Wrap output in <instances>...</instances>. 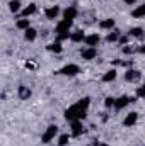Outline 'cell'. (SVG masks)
<instances>
[{"mask_svg":"<svg viewBox=\"0 0 145 146\" xmlns=\"http://www.w3.org/2000/svg\"><path fill=\"white\" fill-rule=\"evenodd\" d=\"M56 134H58V127H56L55 124H51V126H48L46 133L41 136V141H43V143H50V141H51Z\"/></svg>","mask_w":145,"mask_h":146,"instance_id":"cell-2","label":"cell"},{"mask_svg":"<svg viewBox=\"0 0 145 146\" xmlns=\"http://www.w3.org/2000/svg\"><path fill=\"white\" fill-rule=\"evenodd\" d=\"M79 72H80V68H79L77 65H73V63H70V65H65V66L60 70V73H62V75H67V76H75Z\"/></svg>","mask_w":145,"mask_h":146,"instance_id":"cell-5","label":"cell"},{"mask_svg":"<svg viewBox=\"0 0 145 146\" xmlns=\"http://www.w3.org/2000/svg\"><path fill=\"white\" fill-rule=\"evenodd\" d=\"M31 95H33L31 88H28V87H24V85L19 87V99H21V100H28Z\"/></svg>","mask_w":145,"mask_h":146,"instance_id":"cell-12","label":"cell"},{"mask_svg":"<svg viewBox=\"0 0 145 146\" xmlns=\"http://www.w3.org/2000/svg\"><path fill=\"white\" fill-rule=\"evenodd\" d=\"M137 95H138V97H145V83L142 85V87L137 88Z\"/></svg>","mask_w":145,"mask_h":146,"instance_id":"cell-27","label":"cell"},{"mask_svg":"<svg viewBox=\"0 0 145 146\" xmlns=\"http://www.w3.org/2000/svg\"><path fill=\"white\" fill-rule=\"evenodd\" d=\"M15 26H17V29H22V31H28V29L31 27V26H29V19H28V17H24V19H19Z\"/></svg>","mask_w":145,"mask_h":146,"instance_id":"cell-19","label":"cell"},{"mask_svg":"<svg viewBox=\"0 0 145 146\" xmlns=\"http://www.w3.org/2000/svg\"><path fill=\"white\" fill-rule=\"evenodd\" d=\"M140 78V72L138 70H126L125 73V80L126 82H137Z\"/></svg>","mask_w":145,"mask_h":146,"instance_id":"cell-10","label":"cell"},{"mask_svg":"<svg viewBox=\"0 0 145 146\" xmlns=\"http://www.w3.org/2000/svg\"><path fill=\"white\" fill-rule=\"evenodd\" d=\"M116 76H118V72H116L114 68H111L109 72H106L104 75H103V82H104V83H108V82H114Z\"/></svg>","mask_w":145,"mask_h":146,"instance_id":"cell-13","label":"cell"},{"mask_svg":"<svg viewBox=\"0 0 145 146\" xmlns=\"http://www.w3.org/2000/svg\"><path fill=\"white\" fill-rule=\"evenodd\" d=\"M125 2H126V3H128V5H133V3H135V2H137V0H125Z\"/></svg>","mask_w":145,"mask_h":146,"instance_id":"cell-31","label":"cell"},{"mask_svg":"<svg viewBox=\"0 0 145 146\" xmlns=\"http://www.w3.org/2000/svg\"><path fill=\"white\" fill-rule=\"evenodd\" d=\"M36 37H38V31L34 27H29L28 31H24V39L26 41H34Z\"/></svg>","mask_w":145,"mask_h":146,"instance_id":"cell-17","label":"cell"},{"mask_svg":"<svg viewBox=\"0 0 145 146\" xmlns=\"http://www.w3.org/2000/svg\"><path fill=\"white\" fill-rule=\"evenodd\" d=\"M36 12H38L36 3H29V5L22 10V15H24V17H29V15H33V14H36Z\"/></svg>","mask_w":145,"mask_h":146,"instance_id":"cell-18","label":"cell"},{"mask_svg":"<svg viewBox=\"0 0 145 146\" xmlns=\"http://www.w3.org/2000/svg\"><path fill=\"white\" fill-rule=\"evenodd\" d=\"M68 141H70V136H68V134H62V136L58 138V146H67Z\"/></svg>","mask_w":145,"mask_h":146,"instance_id":"cell-25","label":"cell"},{"mask_svg":"<svg viewBox=\"0 0 145 146\" xmlns=\"http://www.w3.org/2000/svg\"><path fill=\"white\" fill-rule=\"evenodd\" d=\"M77 14H79V10L73 7V5H70L68 9H65V12H63V19H75L77 17Z\"/></svg>","mask_w":145,"mask_h":146,"instance_id":"cell-14","label":"cell"},{"mask_svg":"<svg viewBox=\"0 0 145 146\" xmlns=\"http://www.w3.org/2000/svg\"><path fill=\"white\" fill-rule=\"evenodd\" d=\"M137 121H138V114H137V112H130V114H126V117L123 119V126H125V127H132L133 124H137Z\"/></svg>","mask_w":145,"mask_h":146,"instance_id":"cell-6","label":"cell"},{"mask_svg":"<svg viewBox=\"0 0 145 146\" xmlns=\"http://www.w3.org/2000/svg\"><path fill=\"white\" fill-rule=\"evenodd\" d=\"M130 102H132V99H130V97H126V95H121L119 99H116V100H114V109H116V110L125 109V107H126Z\"/></svg>","mask_w":145,"mask_h":146,"instance_id":"cell-7","label":"cell"},{"mask_svg":"<svg viewBox=\"0 0 145 146\" xmlns=\"http://www.w3.org/2000/svg\"><path fill=\"white\" fill-rule=\"evenodd\" d=\"M130 36L140 39V37L145 36V33H144V29H142V27H132V29H130Z\"/></svg>","mask_w":145,"mask_h":146,"instance_id":"cell-20","label":"cell"},{"mask_svg":"<svg viewBox=\"0 0 145 146\" xmlns=\"http://www.w3.org/2000/svg\"><path fill=\"white\" fill-rule=\"evenodd\" d=\"M119 33H118V31H111V33H109L108 36H106V41H108V42H116V41H119Z\"/></svg>","mask_w":145,"mask_h":146,"instance_id":"cell-23","label":"cell"},{"mask_svg":"<svg viewBox=\"0 0 145 146\" xmlns=\"http://www.w3.org/2000/svg\"><path fill=\"white\" fill-rule=\"evenodd\" d=\"M144 15H145V3L138 5L137 9L132 10V17H135V19H140V17H144Z\"/></svg>","mask_w":145,"mask_h":146,"instance_id":"cell-15","label":"cell"},{"mask_svg":"<svg viewBox=\"0 0 145 146\" xmlns=\"http://www.w3.org/2000/svg\"><path fill=\"white\" fill-rule=\"evenodd\" d=\"M99 39H101V37H99L97 33H92V34L85 36V41H84V42H85L87 46H91V48H96V46H97V42H99Z\"/></svg>","mask_w":145,"mask_h":146,"instance_id":"cell-8","label":"cell"},{"mask_svg":"<svg viewBox=\"0 0 145 146\" xmlns=\"http://www.w3.org/2000/svg\"><path fill=\"white\" fill-rule=\"evenodd\" d=\"M138 53H142V54H145V44H142V46L138 48Z\"/></svg>","mask_w":145,"mask_h":146,"instance_id":"cell-30","label":"cell"},{"mask_svg":"<svg viewBox=\"0 0 145 146\" xmlns=\"http://www.w3.org/2000/svg\"><path fill=\"white\" fill-rule=\"evenodd\" d=\"M82 133H84L82 121H72V134L73 136H80Z\"/></svg>","mask_w":145,"mask_h":146,"instance_id":"cell-11","label":"cell"},{"mask_svg":"<svg viewBox=\"0 0 145 146\" xmlns=\"http://www.w3.org/2000/svg\"><path fill=\"white\" fill-rule=\"evenodd\" d=\"M48 51H53V53H62V51H63L62 42H60V41H56V42L50 44V46H48Z\"/></svg>","mask_w":145,"mask_h":146,"instance_id":"cell-22","label":"cell"},{"mask_svg":"<svg viewBox=\"0 0 145 146\" xmlns=\"http://www.w3.org/2000/svg\"><path fill=\"white\" fill-rule=\"evenodd\" d=\"M9 9H10V12H19L21 10V2L19 0H12V2H9Z\"/></svg>","mask_w":145,"mask_h":146,"instance_id":"cell-24","label":"cell"},{"mask_svg":"<svg viewBox=\"0 0 145 146\" xmlns=\"http://www.w3.org/2000/svg\"><path fill=\"white\" fill-rule=\"evenodd\" d=\"M133 51H135L133 48H128V46H126V48H123V53H128V54H130V53H133Z\"/></svg>","mask_w":145,"mask_h":146,"instance_id":"cell-28","label":"cell"},{"mask_svg":"<svg viewBox=\"0 0 145 146\" xmlns=\"http://www.w3.org/2000/svg\"><path fill=\"white\" fill-rule=\"evenodd\" d=\"M72 19H62L58 24H56V34H65V33H68L70 31V27H72Z\"/></svg>","mask_w":145,"mask_h":146,"instance_id":"cell-3","label":"cell"},{"mask_svg":"<svg viewBox=\"0 0 145 146\" xmlns=\"http://www.w3.org/2000/svg\"><path fill=\"white\" fill-rule=\"evenodd\" d=\"M99 26H101V29H113L114 27V19H104V21L99 22Z\"/></svg>","mask_w":145,"mask_h":146,"instance_id":"cell-21","label":"cell"},{"mask_svg":"<svg viewBox=\"0 0 145 146\" xmlns=\"http://www.w3.org/2000/svg\"><path fill=\"white\" fill-rule=\"evenodd\" d=\"M126 41H128V37H125V36L119 37V42H121V44H126Z\"/></svg>","mask_w":145,"mask_h":146,"instance_id":"cell-29","label":"cell"},{"mask_svg":"<svg viewBox=\"0 0 145 146\" xmlns=\"http://www.w3.org/2000/svg\"><path fill=\"white\" fill-rule=\"evenodd\" d=\"M44 14H46V19H51V21H53V19L58 17V14H60V7H58V5H53V7L46 9Z\"/></svg>","mask_w":145,"mask_h":146,"instance_id":"cell-9","label":"cell"},{"mask_svg":"<svg viewBox=\"0 0 145 146\" xmlns=\"http://www.w3.org/2000/svg\"><path fill=\"white\" fill-rule=\"evenodd\" d=\"M114 100H116V99H113V97H106L104 106H106V107H114Z\"/></svg>","mask_w":145,"mask_h":146,"instance_id":"cell-26","label":"cell"},{"mask_svg":"<svg viewBox=\"0 0 145 146\" xmlns=\"http://www.w3.org/2000/svg\"><path fill=\"white\" fill-rule=\"evenodd\" d=\"M80 56H82V60H87V61H91V60H94V58L97 56V51H96V48H91V46H87V48H84V49L80 51Z\"/></svg>","mask_w":145,"mask_h":146,"instance_id":"cell-4","label":"cell"},{"mask_svg":"<svg viewBox=\"0 0 145 146\" xmlns=\"http://www.w3.org/2000/svg\"><path fill=\"white\" fill-rule=\"evenodd\" d=\"M85 114H87V110L82 109L79 104H75L72 107H68V109L65 110V119L67 121H82V119H85Z\"/></svg>","mask_w":145,"mask_h":146,"instance_id":"cell-1","label":"cell"},{"mask_svg":"<svg viewBox=\"0 0 145 146\" xmlns=\"http://www.w3.org/2000/svg\"><path fill=\"white\" fill-rule=\"evenodd\" d=\"M70 41L72 42H82V41H85V34L82 31H75L70 34Z\"/></svg>","mask_w":145,"mask_h":146,"instance_id":"cell-16","label":"cell"},{"mask_svg":"<svg viewBox=\"0 0 145 146\" xmlns=\"http://www.w3.org/2000/svg\"><path fill=\"white\" fill-rule=\"evenodd\" d=\"M99 146H109V145H106V143H103V145H99Z\"/></svg>","mask_w":145,"mask_h":146,"instance_id":"cell-32","label":"cell"}]
</instances>
